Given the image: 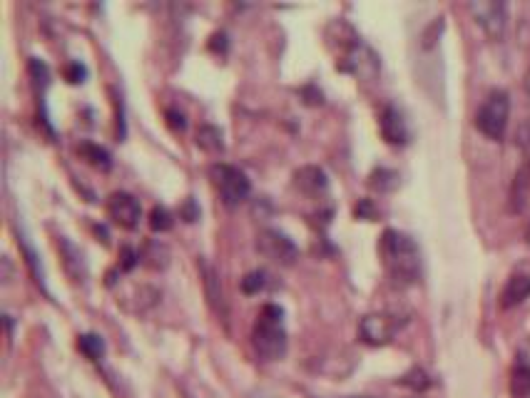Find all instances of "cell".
<instances>
[{
	"mask_svg": "<svg viewBox=\"0 0 530 398\" xmlns=\"http://www.w3.org/2000/svg\"><path fill=\"white\" fill-rule=\"evenodd\" d=\"M381 259L396 284H416L421 276V251L416 242L399 229H386L381 234Z\"/></svg>",
	"mask_w": 530,
	"mask_h": 398,
	"instance_id": "cell-1",
	"label": "cell"
},
{
	"mask_svg": "<svg viewBox=\"0 0 530 398\" xmlns=\"http://www.w3.org/2000/svg\"><path fill=\"white\" fill-rule=\"evenodd\" d=\"M251 344L256 356L264 361H279L286 354V331H284V311L276 304H267L251 329Z\"/></svg>",
	"mask_w": 530,
	"mask_h": 398,
	"instance_id": "cell-2",
	"label": "cell"
},
{
	"mask_svg": "<svg viewBox=\"0 0 530 398\" xmlns=\"http://www.w3.org/2000/svg\"><path fill=\"white\" fill-rule=\"evenodd\" d=\"M508 115H511V97L506 90H493L481 110L476 113V127L488 137V140H503L508 127Z\"/></svg>",
	"mask_w": 530,
	"mask_h": 398,
	"instance_id": "cell-3",
	"label": "cell"
},
{
	"mask_svg": "<svg viewBox=\"0 0 530 398\" xmlns=\"http://www.w3.org/2000/svg\"><path fill=\"white\" fill-rule=\"evenodd\" d=\"M212 179H215V187L220 190L222 202H224L226 207H239L251 192L247 174L242 172V169H237V167L224 165V162L212 167Z\"/></svg>",
	"mask_w": 530,
	"mask_h": 398,
	"instance_id": "cell-4",
	"label": "cell"
},
{
	"mask_svg": "<svg viewBox=\"0 0 530 398\" xmlns=\"http://www.w3.org/2000/svg\"><path fill=\"white\" fill-rule=\"evenodd\" d=\"M256 249H259V254H264L274 264H281V267H292L299 259L297 244L279 229H262L256 234Z\"/></svg>",
	"mask_w": 530,
	"mask_h": 398,
	"instance_id": "cell-5",
	"label": "cell"
},
{
	"mask_svg": "<svg viewBox=\"0 0 530 398\" xmlns=\"http://www.w3.org/2000/svg\"><path fill=\"white\" fill-rule=\"evenodd\" d=\"M468 10L476 18V23L483 28V33L490 38V40H501L506 35L508 28V8L506 3H498V0H476V3H468Z\"/></svg>",
	"mask_w": 530,
	"mask_h": 398,
	"instance_id": "cell-6",
	"label": "cell"
},
{
	"mask_svg": "<svg viewBox=\"0 0 530 398\" xmlns=\"http://www.w3.org/2000/svg\"><path fill=\"white\" fill-rule=\"evenodd\" d=\"M404 326V319H396L393 314H369L361 319L358 333L371 346H383L396 336V331Z\"/></svg>",
	"mask_w": 530,
	"mask_h": 398,
	"instance_id": "cell-7",
	"label": "cell"
},
{
	"mask_svg": "<svg viewBox=\"0 0 530 398\" xmlns=\"http://www.w3.org/2000/svg\"><path fill=\"white\" fill-rule=\"evenodd\" d=\"M108 214L115 224L125 226V229H135L140 224V219H142V207L127 192H115L108 199Z\"/></svg>",
	"mask_w": 530,
	"mask_h": 398,
	"instance_id": "cell-8",
	"label": "cell"
},
{
	"mask_svg": "<svg viewBox=\"0 0 530 398\" xmlns=\"http://www.w3.org/2000/svg\"><path fill=\"white\" fill-rule=\"evenodd\" d=\"M199 272H202L204 297H207L209 309L215 311L220 319H226V299H224V289H222L220 276H217V269L204 262V259H199Z\"/></svg>",
	"mask_w": 530,
	"mask_h": 398,
	"instance_id": "cell-9",
	"label": "cell"
},
{
	"mask_svg": "<svg viewBox=\"0 0 530 398\" xmlns=\"http://www.w3.org/2000/svg\"><path fill=\"white\" fill-rule=\"evenodd\" d=\"M381 135L388 144H396V147L408 142V127H406V119H404V115L399 113V107H393V105L383 107Z\"/></svg>",
	"mask_w": 530,
	"mask_h": 398,
	"instance_id": "cell-10",
	"label": "cell"
},
{
	"mask_svg": "<svg viewBox=\"0 0 530 398\" xmlns=\"http://www.w3.org/2000/svg\"><path fill=\"white\" fill-rule=\"evenodd\" d=\"M58 249H60V259H63V267H65L67 276L72 281H85L88 279V264H85V256L83 251L70 242V239L60 237L58 242Z\"/></svg>",
	"mask_w": 530,
	"mask_h": 398,
	"instance_id": "cell-11",
	"label": "cell"
},
{
	"mask_svg": "<svg viewBox=\"0 0 530 398\" xmlns=\"http://www.w3.org/2000/svg\"><path fill=\"white\" fill-rule=\"evenodd\" d=\"M530 297V274H513L501 292V306L513 309Z\"/></svg>",
	"mask_w": 530,
	"mask_h": 398,
	"instance_id": "cell-12",
	"label": "cell"
},
{
	"mask_svg": "<svg viewBox=\"0 0 530 398\" xmlns=\"http://www.w3.org/2000/svg\"><path fill=\"white\" fill-rule=\"evenodd\" d=\"M346 67H349L354 75H358V78H371V75H376V70H379V60H376V55L371 53L366 45L356 42L351 48V53H349V65Z\"/></svg>",
	"mask_w": 530,
	"mask_h": 398,
	"instance_id": "cell-13",
	"label": "cell"
},
{
	"mask_svg": "<svg viewBox=\"0 0 530 398\" xmlns=\"http://www.w3.org/2000/svg\"><path fill=\"white\" fill-rule=\"evenodd\" d=\"M294 185L304 194H319V192H326L329 179L319 167H301V169L294 172Z\"/></svg>",
	"mask_w": 530,
	"mask_h": 398,
	"instance_id": "cell-14",
	"label": "cell"
},
{
	"mask_svg": "<svg viewBox=\"0 0 530 398\" xmlns=\"http://www.w3.org/2000/svg\"><path fill=\"white\" fill-rule=\"evenodd\" d=\"M197 147L209 152V155H220L224 149V137H222V130L215 125H202L197 130Z\"/></svg>",
	"mask_w": 530,
	"mask_h": 398,
	"instance_id": "cell-15",
	"label": "cell"
},
{
	"mask_svg": "<svg viewBox=\"0 0 530 398\" xmlns=\"http://www.w3.org/2000/svg\"><path fill=\"white\" fill-rule=\"evenodd\" d=\"M511 393L515 398H530V363L520 358L511 374Z\"/></svg>",
	"mask_w": 530,
	"mask_h": 398,
	"instance_id": "cell-16",
	"label": "cell"
},
{
	"mask_svg": "<svg viewBox=\"0 0 530 398\" xmlns=\"http://www.w3.org/2000/svg\"><path fill=\"white\" fill-rule=\"evenodd\" d=\"M78 152L83 155V160H88L92 167H97V169H110L113 167V157H110V152L105 147H100V144H92V142H83L78 147Z\"/></svg>",
	"mask_w": 530,
	"mask_h": 398,
	"instance_id": "cell-17",
	"label": "cell"
},
{
	"mask_svg": "<svg viewBox=\"0 0 530 398\" xmlns=\"http://www.w3.org/2000/svg\"><path fill=\"white\" fill-rule=\"evenodd\" d=\"M140 259H142L147 267L152 269H165L169 264V251L165 244L160 242H149L147 247H144V251L140 254Z\"/></svg>",
	"mask_w": 530,
	"mask_h": 398,
	"instance_id": "cell-18",
	"label": "cell"
},
{
	"mask_svg": "<svg viewBox=\"0 0 530 398\" xmlns=\"http://www.w3.org/2000/svg\"><path fill=\"white\" fill-rule=\"evenodd\" d=\"M78 346L85 356L92 358V361H100V358L105 356V341H102L100 336H95V333H85V336H80Z\"/></svg>",
	"mask_w": 530,
	"mask_h": 398,
	"instance_id": "cell-19",
	"label": "cell"
},
{
	"mask_svg": "<svg viewBox=\"0 0 530 398\" xmlns=\"http://www.w3.org/2000/svg\"><path fill=\"white\" fill-rule=\"evenodd\" d=\"M369 185L379 192H391L399 185V174L391 169H374V174L369 177Z\"/></svg>",
	"mask_w": 530,
	"mask_h": 398,
	"instance_id": "cell-20",
	"label": "cell"
},
{
	"mask_svg": "<svg viewBox=\"0 0 530 398\" xmlns=\"http://www.w3.org/2000/svg\"><path fill=\"white\" fill-rule=\"evenodd\" d=\"M429 383H431V379L423 369H411L404 379H401V386H408L411 391H426Z\"/></svg>",
	"mask_w": 530,
	"mask_h": 398,
	"instance_id": "cell-21",
	"label": "cell"
},
{
	"mask_svg": "<svg viewBox=\"0 0 530 398\" xmlns=\"http://www.w3.org/2000/svg\"><path fill=\"white\" fill-rule=\"evenodd\" d=\"M172 214L167 212L165 207H155L149 212V226L155 229V232H169L172 229Z\"/></svg>",
	"mask_w": 530,
	"mask_h": 398,
	"instance_id": "cell-22",
	"label": "cell"
},
{
	"mask_svg": "<svg viewBox=\"0 0 530 398\" xmlns=\"http://www.w3.org/2000/svg\"><path fill=\"white\" fill-rule=\"evenodd\" d=\"M267 286V274L264 272H249L242 279V292L245 294H259Z\"/></svg>",
	"mask_w": 530,
	"mask_h": 398,
	"instance_id": "cell-23",
	"label": "cell"
},
{
	"mask_svg": "<svg viewBox=\"0 0 530 398\" xmlns=\"http://www.w3.org/2000/svg\"><path fill=\"white\" fill-rule=\"evenodd\" d=\"M30 75L35 78V83H42V88L48 85V67H45V63H40L38 58L30 60Z\"/></svg>",
	"mask_w": 530,
	"mask_h": 398,
	"instance_id": "cell-24",
	"label": "cell"
},
{
	"mask_svg": "<svg viewBox=\"0 0 530 398\" xmlns=\"http://www.w3.org/2000/svg\"><path fill=\"white\" fill-rule=\"evenodd\" d=\"M165 117H167V125L172 127L174 132H185L187 130V119H185V115L179 113V110H167Z\"/></svg>",
	"mask_w": 530,
	"mask_h": 398,
	"instance_id": "cell-25",
	"label": "cell"
},
{
	"mask_svg": "<svg viewBox=\"0 0 530 398\" xmlns=\"http://www.w3.org/2000/svg\"><path fill=\"white\" fill-rule=\"evenodd\" d=\"M65 78H67V83H72V85L83 83L85 80V67L80 65V63H72V65L65 70Z\"/></svg>",
	"mask_w": 530,
	"mask_h": 398,
	"instance_id": "cell-26",
	"label": "cell"
},
{
	"mask_svg": "<svg viewBox=\"0 0 530 398\" xmlns=\"http://www.w3.org/2000/svg\"><path fill=\"white\" fill-rule=\"evenodd\" d=\"M122 269H132L135 264H138V259H140V254L135 249H130V247H122Z\"/></svg>",
	"mask_w": 530,
	"mask_h": 398,
	"instance_id": "cell-27",
	"label": "cell"
},
{
	"mask_svg": "<svg viewBox=\"0 0 530 398\" xmlns=\"http://www.w3.org/2000/svg\"><path fill=\"white\" fill-rule=\"evenodd\" d=\"M356 217H366V219H371V217H376V209L371 207L369 199H363V202L356 207Z\"/></svg>",
	"mask_w": 530,
	"mask_h": 398,
	"instance_id": "cell-28",
	"label": "cell"
},
{
	"mask_svg": "<svg viewBox=\"0 0 530 398\" xmlns=\"http://www.w3.org/2000/svg\"><path fill=\"white\" fill-rule=\"evenodd\" d=\"M182 217H185L187 222H194L197 217H199V209L194 207V202H192V199H187V202H185V209H182Z\"/></svg>",
	"mask_w": 530,
	"mask_h": 398,
	"instance_id": "cell-29",
	"label": "cell"
},
{
	"mask_svg": "<svg viewBox=\"0 0 530 398\" xmlns=\"http://www.w3.org/2000/svg\"><path fill=\"white\" fill-rule=\"evenodd\" d=\"M528 242H530V229H528Z\"/></svg>",
	"mask_w": 530,
	"mask_h": 398,
	"instance_id": "cell-30",
	"label": "cell"
},
{
	"mask_svg": "<svg viewBox=\"0 0 530 398\" xmlns=\"http://www.w3.org/2000/svg\"><path fill=\"white\" fill-rule=\"evenodd\" d=\"M358 398H366V396H358Z\"/></svg>",
	"mask_w": 530,
	"mask_h": 398,
	"instance_id": "cell-31",
	"label": "cell"
}]
</instances>
